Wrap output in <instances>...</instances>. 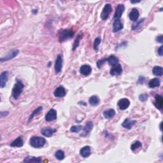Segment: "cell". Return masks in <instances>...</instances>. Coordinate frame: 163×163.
Segmentation results:
<instances>
[{"instance_id":"cell-1","label":"cell","mask_w":163,"mask_h":163,"mask_svg":"<svg viewBox=\"0 0 163 163\" xmlns=\"http://www.w3.org/2000/svg\"><path fill=\"white\" fill-rule=\"evenodd\" d=\"M24 88V85L23 84L22 81L18 79H16V84L14 85V87L12 89V96L15 100H17L23 91Z\"/></svg>"},{"instance_id":"cell-2","label":"cell","mask_w":163,"mask_h":163,"mask_svg":"<svg viewBox=\"0 0 163 163\" xmlns=\"http://www.w3.org/2000/svg\"><path fill=\"white\" fill-rule=\"evenodd\" d=\"M75 34L73 31L71 29H61L59 31L58 36H59V40L60 42H65L67 40L73 38Z\"/></svg>"},{"instance_id":"cell-3","label":"cell","mask_w":163,"mask_h":163,"mask_svg":"<svg viewBox=\"0 0 163 163\" xmlns=\"http://www.w3.org/2000/svg\"><path fill=\"white\" fill-rule=\"evenodd\" d=\"M30 145L34 148H42L46 143V140L45 138L40 136H33L29 140Z\"/></svg>"},{"instance_id":"cell-4","label":"cell","mask_w":163,"mask_h":163,"mask_svg":"<svg viewBox=\"0 0 163 163\" xmlns=\"http://www.w3.org/2000/svg\"><path fill=\"white\" fill-rule=\"evenodd\" d=\"M112 11V5L110 4H106L105 6L104 7L102 10V12L101 14V18L103 20H106L108 18L110 14H111Z\"/></svg>"},{"instance_id":"cell-5","label":"cell","mask_w":163,"mask_h":163,"mask_svg":"<svg viewBox=\"0 0 163 163\" xmlns=\"http://www.w3.org/2000/svg\"><path fill=\"white\" fill-rule=\"evenodd\" d=\"M18 52H19V50H17V49H14V50H12L11 51H10L8 54L5 56L3 57H1V62H6V61H9L10 59H12L13 58L15 57L16 56H17L18 54Z\"/></svg>"},{"instance_id":"cell-6","label":"cell","mask_w":163,"mask_h":163,"mask_svg":"<svg viewBox=\"0 0 163 163\" xmlns=\"http://www.w3.org/2000/svg\"><path fill=\"white\" fill-rule=\"evenodd\" d=\"M62 67H63V57L61 54H59L55 62L54 69L55 73H60L61 70H62Z\"/></svg>"},{"instance_id":"cell-7","label":"cell","mask_w":163,"mask_h":163,"mask_svg":"<svg viewBox=\"0 0 163 163\" xmlns=\"http://www.w3.org/2000/svg\"><path fill=\"white\" fill-rule=\"evenodd\" d=\"M125 10V7L124 5L120 4L116 7L115 12L114 14V19L115 20H119L121 18L122 15L124 13Z\"/></svg>"},{"instance_id":"cell-8","label":"cell","mask_w":163,"mask_h":163,"mask_svg":"<svg viewBox=\"0 0 163 163\" xmlns=\"http://www.w3.org/2000/svg\"><path fill=\"white\" fill-rule=\"evenodd\" d=\"M9 81V72L5 71L0 75V87L3 88L6 86L7 82Z\"/></svg>"},{"instance_id":"cell-9","label":"cell","mask_w":163,"mask_h":163,"mask_svg":"<svg viewBox=\"0 0 163 163\" xmlns=\"http://www.w3.org/2000/svg\"><path fill=\"white\" fill-rule=\"evenodd\" d=\"M117 105H118L120 109L122 110H126L129 106L130 101L127 98H122L118 101Z\"/></svg>"},{"instance_id":"cell-10","label":"cell","mask_w":163,"mask_h":163,"mask_svg":"<svg viewBox=\"0 0 163 163\" xmlns=\"http://www.w3.org/2000/svg\"><path fill=\"white\" fill-rule=\"evenodd\" d=\"M57 119V112L54 109L50 110L45 115V120L47 122H52Z\"/></svg>"},{"instance_id":"cell-11","label":"cell","mask_w":163,"mask_h":163,"mask_svg":"<svg viewBox=\"0 0 163 163\" xmlns=\"http://www.w3.org/2000/svg\"><path fill=\"white\" fill-rule=\"evenodd\" d=\"M154 104L156 107L159 110H162L163 107V99L161 95L156 94L155 96V101Z\"/></svg>"},{"instance_id":"cell-12","label":"cell","mask_w":163,"mask_h":163,"mask_svg":"<svg viewBox=\"0 0 163 163\" xmlns=\"http://www.w3.org/2000/svg\"><path fill=\"white\" fill-rule=\"evenodd\" d=\"M93 128V123L92 122H88L84 127H83V133L81 135V136H86L91 131Z\"/></svg>"},{"instance_id":"cell-13","label":"cell","mask_w":163,"mask_h":163,"mask_svg":"<svg viewBox=\"0 0 163 163\" xmlns=\"http://www.w3.org/2000/svg\"><path fill=\"white\" fill-rule=\"evenodd\" d=\"M80 72L83 75L89 76L92 72V68L90 67V66L88 65H82L80 68Z\"/></svg>"},{"instance_id":"cell-14","label":"cell","mask_w":163,"mask_h":163,"mask_svg":"<svg viewBox=\"0 0 163 163\" xmlns=\"http://www.w3.org/2000/svg\"><path fill=\"white\" fill-rule=\"evenodd\" d=\"M122 73V68L120 64H118L114 66H112L110 70V74L112 75H120Z\"/></svg>"},{"instance_id":"cell-15","label":"cell","mask_w":163,"mask_h":163,"mask_svg":"<svg viewBox=\"0 0 163 163\" xmlns=\"http://www.w3.org/2000/svg\"><path fill=\"white\" fill-rule=\"evenodd\" d=\"M42 134L46 137H51L54 135V133L56 132L55 129H53L51 127H45L42 129Z\"/></svg>"},{"instance_id":"cell-16","label":"cell","mask_w":163,"mask_h":163,"mask_svg":"<svg viewBox=\"0 0 163 163\" xmlns=\"http://www.w3.org/2000/svg\"><path fill=\"white\" fill-rule=\"evenodd\" d=\"M66 94V90L63 86L58 87L57 89L54 90V94L57 98H63Z\"/></svg>"},{"instance_id":"cell-17","label":"cell","mask_w":163,"mask_h":163,"mask_svg":"<svg viewBox=\"0 0 163 163\" xmlns=\"http://www.w3.org/2000/svg\"><path fill=\"white\" fill-rule=\"evenodd\" d=\"M139 15H140V13H139L138 9H133L131 10V11L129 13V17L131 20L136 22V21L138 20V18H139Z\"/></svg>"},{"instance_id":"cell-18","label":"cell","mask_w":163,"mask_h":163,"mask_svg":"<svg viewBox=\"0 0 163 163\" xmlns=\"http://www.w3.org/2000/svg\"><path fill=\"white\" fill-rule=\"evenodd\" d=\"M136 122V121H131L129 119H125L124 121L122 122V126L125 129H131L132 127L134 125Z\"/></svg>"},{"instance_id":"cell-19","label":"cell","mask_w":163,"mask_h":163,"mask_svg":"<svg viewBox=\"0 0 163 163\" xmlns=\"http://www.w3.org/2000/svg\"><path fill=\"white\" fill-rule=\"evenodd\" d=\"M123 24L122 23L121 20H115L113 24V31L114 33L121 31L123 29Z\"/></svg>"},{"instance_id":"cell-20","label":"cell","mask_w":163,"mask_h":163,"mask_svg":"<svg viewBox=\"0 0 163 163\" xmlns=\"http://www.w3.org/2000/svg\"><path fill=\"white\" fill-rule=\"evenodd\" d=\"M90 147L89 146H85L83 147L81 151H80V154L81 156L84 158H86V157H88L90 156Z\"/></svg>"},{"instance_id":"cell-21","label":"cell","mask_w":163,"mask_h":163,"mask_svg":"<svg viewBox=\"0 0 163 163\" xmlns=\"http://www.w3.org/2000/svg\"><path fill=\"white\" fill-rule=\"evenodd\" d=\"M42 157H36L34 156H28L24 159V162H42Z\"/></svg>"},{"instance_id":"cell-22","label":"cell","mask_w":163,"mask_h":163,"mask_svg":"<svg viewBox=\"0 0 163 163\" xmlns=\"http://www.w3.org/2000/svg\"><path fill=\"white\" fill-rule=\"evenodd\" d=\"M23 144L24 141L22 138L21 136H19L10 144V146L12 147H21L23 146Z\"/></svg>"},{"instance_id":"cell-23","label":"cell","mask_w":163,"mask_h":163,"mask_svg":"<svg viewBox=\"0 0 163 163\" xmlns=\"http://www.w3.org/2000/svg\"><path fill=\"white\" fill-rule=\"evenodd\" d=\"M115 111L114 109L110 108L104 111L103 115L106 119H112L115 116Z\"/></svg>"},{"instance_id":"cell-24","label":"cell","mask_w":163,"mask_h":163,"mask_svg":"<svg viewBox=\"0 0 163 163\" xmlns=\"http://www.w3.org/2000/svg\"><path fill=\"white\" fill-rule=\"evenodd\" d=\"M107 61L108 64L112 66H114L119 64V59L114 55H111L107 59Z\"/></svg>"},{"instance_id":"cell-25","label":"cell","mask_w":163,"mask_h":163,"mask_svg":"<svg viewBox=\"0 0 163 163\" xmlns=\"http://www.w3.org/2000/svg\"><path fill=\"white\" fill-rule=\"evenodd\" d=\"M161 81L158 78H154L150 81L148 83V86L150 88H155L160 86Z\"/></svg>"},{"instance_id":"cell-26","label":"cell","mask_w":163,"mask_h":163,"mask_svg":"<svg viewBox=\"0 0 163 163\" xmlns=\"http://www.w3.org/2000/svg\"><path fill=\"white\" fill-rule=\"evenodd\" d=\"M152 73L156 76L161 77L163 74V69L161 66H156L152 69Z\"/></svg>"},{"instance_id":"cell-27","label":"cell","mask_w":163,"mask_h":163,"mask_svg":"<svg viewBox=\"0 0 163 163\" xmlns=\"http://www.w3.org/2000/svg\"><path fill=\"white\" fill-rule=\"evenodd\" d=\"M89 102L90 105L92 106H97L100 103V99L98 98L97 96H92L91 97L89 98Z\"/></svg>"},{"instance_id":"cell-28","label":"cell","mask_w":163,"mask_h":163,"mask_svg":"<svg viewBox=\"0 0 163 163\" xmlns=\"http://www.w3.org/2000/svg\"><path fill=\"white\" fill-rule=\"evenodd\" d=\"M83 37V34L82 33H80L78 34V36H77V38L75 39V40L74 43H73V49L72 50H75L77 47L79 46V44H80V41H81V38H82Z\"/></svg>"},{"instance_id":"cell-29","label":"cell","mask_w":163,"mask_h":163,"mask_svg":"<svg viewBox=\"0 0 163 163\" xmlns=\"http://www.w3.org/2000/svg\"><path fill=\"white\" fill-rule=\"evenodd\" d=\"M55 157H56V159L61 161V160H63L65 158V152L61 150H59L55 153Z\"/></svg>"},{"instance_id":"cell-30","label":"cell","mask_w":163,"mask_h":163,"mask_svg":"<svg viewBox=\"0 0 163 163\" xmlns=\"http://www.w3.org/2000/svg\"><path fill=\"white\" fill-rule=\"evenodd\" d=\"M141 143L140 141H136V142H135L134 143H133L131 146V150L133 152H135L136 150H138V148H140L141 147Z\"/></svg>"},{"instance_id":"cell-31","label":"cell","mask_w":163,"mask_h":163,"mask_svg":"<svg viewBox=\"0 0 163 163\" xmlns=\"http://www.w3.org/2000/svg\"><path fill=\"white\" fill-rule=\"evenodd\" d=\"M42 109H43V107L42 106H39V107L37 108L36 110H34L33 111V113L31 114V115L30 116H29V121H30L31 120L33 119V117L36 115L37 114H38L42 110Z\"/></svg>"},{"instance_id":"cell-32","label":"cell","mask_w":163,"mask_h":163,"mask_svg":"<svg viewBox=\"0 0 163 163\" xmlns=\"http://www.w3.org/2000/svg\"><path fill=\"white\" fill-rule=\"evenodd\" d=\"M83 129L82 125H73L70 128V131L73 133H79Z\"/></svg>"},{"instance_id":"cell-33","label":"cell","mask_w":163,"mask_h":163,"mask_svg":"<svg viewBox=\"0 0 163 163\" xmlns=\"http://www.w3.org/2000/svg\"><path fill=\"white\" fill-rule=\"evenodd\" d=\"M145 20V18H141V19H140V20H139L138 22L134 24L132 26V29H133V30H135V29L138 28L139 27H140L141 25L142 24V23H143L144 20Z\"/></svg>"},{"instance_id":"cell-34","label":"cell","mask_w":163,"mask_h":163,"mask_svg":"<svg viewBox=\"0 0 163 163\" xmlns=\"http://www.w3.org/2000/svg\"><path fill=\"white\" fill-rule=\"evenodd\" d=\"M101 39L100 37H97L95 40H94V49L96 50V51H98V47L100 44H101Z\"/></svg>"},{"instance_id":"cell-35","label":"cell","mask_w":163,"mask_h":163,"mask_svg":"<svg viewBox=\"0 0 163 163\" xmlns=\"http://www.w3.org/2000/svg\"><path fill=\"white\" fill-rule=\"evenodd\" d=\"M107 61V59L105 58V59H100L99 60L98 62H97V66L99 69H100L101 67H102V66L104 65V64L105 63L106 61Z\"/></svg>"},{"instance_id":"cell-36","label":"cell","mask_w":163,"mask_h":163,"mask_svg":"<svg viewBox=\"0 0 163 163\" xmlns=\"http://www.w3.org/2000/svg\"><path fill=\"white\" fill-rule=\"evenodd\" d=\"M148 95L147 94H141L140 96H139V99H140V100L141 101H146L147 100H148Z\"/></svg>"},{"instance_id":"cell-37","label":"cell","mask_w":163,"mask_h":163,"mask_svg":"<svg viewBox=\"0 0 163 163\" xmlns=\"http://www.w3.org/2000/svg\"><path fill=\"white\" fill-rule=\"evenodd\" d=\"M156 42H158V43H161V44H162V41H163L162 35H160V36H157V37H156Z\"/></svg>"},{"instance_id":"cell-38","label":"cell","mask_w":163,"mask_h":163,"mask_svg":"<svg viewBox=\"0 0 163 163\" xmlns=\"http://www.w3.org/2000/svg\"><path fill=\"white\" fill-rule=\"evenodd\" d=\"M144 81H145V78H144L142 76H140V78H139L138 79V84H143V82Z\"/></svg>"},{"instance_id":"cell-39","label":"cell","mask_w":163,"mask_h":163,"mask_svg":"<svg viewBox=\"0 0 163 163\" xmlns=\"http://www.w3.org/2000/svg\"><path fill=\"white\" fill-rule=\"evenodd\" d=\"M162 47H163V46L162 45V46L160 47V48L158 49V54H159V55L160 56H162V54H163Z\"/></svg>"},{"instance_id":"cell-40","label":"cell","mask_w":163,"mask_h":163,"mask_svg":"<svg viewBox=\"0 0 163 163\" xmlns=\"http://www.w3.org/2000/svg\"><path fill=\"white\" fill-rule=\"evenodd\" d=\"M3 114H4V113H3V112H1V116L2 117H3ZM8 114H9V113H8V112H7V113H6V114H5V116H6V115H8Z\"/></svg>"},{"instance_id":"cell-41","label":"cell","mask_w":163,"mask_h":163,"mask_svg":"<svg viewBox=\"0 0 163 163\" xmlns=\"http://www.w3.org/2000/svg\"><path fill=\"white\" fill-rule=\"evenodd\" d=\"M140 1H131V3H140Z\"/></svg>"}]
</instances>
